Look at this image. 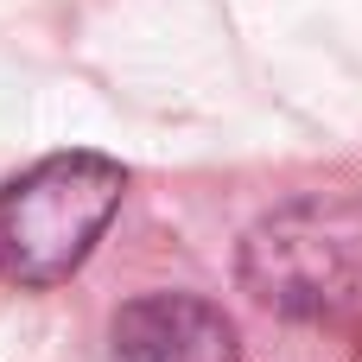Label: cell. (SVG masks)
I'll use <instances>...</instances> for the list:
<instances>
[{"label": "cell", "instance_id": "6da1fadb", "mask_svg": "<svg viewBox=\"0 0 362 362\" xmlns=\"http://www.w3.org/2000/svg\"><path fill=\"white\" fill-rule=\"evenodd\" d=\"M127 172L102 153H51L0 185V280L45 293L70 280L115 223Z\"/></svg>", "mask_w": 362, "mask_h": 362}, {"label": "cell", "instance_id": "7a4b0ae2", "mask_svg": "<svg viewBox=\"0 0 362 362\" xmlns=\"http://www.w3.org/2000/svg\"><path fill=\"white\" fill-rule=\"evenodd\" d=\"M242 286L299 325H337L362 312V204L293 197L242 242Z\"/></svg>", "mask_w": 362, "mask_h": 362}, {"label": "cell", "instance_id": "3957f363", "mask_svg": "<svg viewBox=\"0 0 362 362\" xmlns=\"http://www.w3.org/2000/svg\"><path fill=\"white\" fill-rule=\"evenodd\" d=\"M102 362H242L235 325L197 293H140L115 312Z\"/></svg>", "mask_w": 362, "mask_h": 362}]
</instances>
